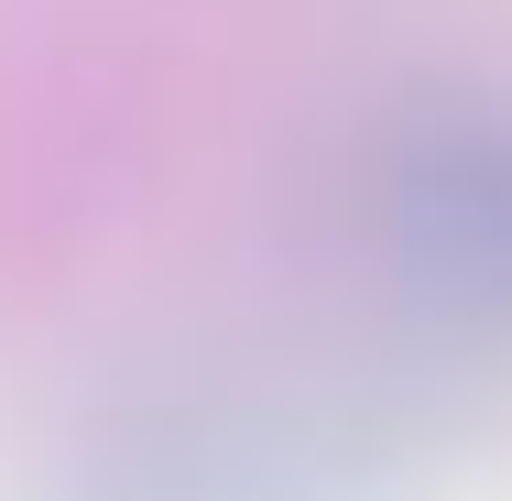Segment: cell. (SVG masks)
<instances>
[{
  "label": "cell",
  "mask_w": 512,
  "mask_h": 501,
  "mask_svg": "<svg viewBox=\"0 0 512 501\" xmlns=\"http://www.w3.org/2000/svg\"><path fill=\"white\" fill-rule=\"evenodd\" d=\"M371 414L295 371H175L109 403L66 458V501H360Z\"/></svg>",
  "instance_id": "7a4b0ae2"
},
{
  "label": "cell",
  "mask_w": 512,
  "mask_h": 501,
  "mask_svg": "<svg viewBox=\"0 0 512 501\" xmlns=\"http://www.w3.org/2000/svg\"><path fill=\"white\" fill-rule=\"evenodd\" d=\"M338 251L436 349H512V88H414L338 153Z\"/></svg>",
  "instance_id": "6da1fadb"
}]
</instances>
